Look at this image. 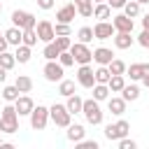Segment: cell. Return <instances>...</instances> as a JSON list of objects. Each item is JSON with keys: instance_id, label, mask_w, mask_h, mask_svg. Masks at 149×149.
<instances>
[{"instance_id": "obj_1", "label": "cell", "mask_w": 149, "mask_h": 149, "mask_svg": "<svg viewBox=\"0 0 149 149\" xmlns=\"http://www.w3.org/2000/svg\"><path fill=\"white\" fill-rule=\"evenodd\" d=\"M81 114L86 116V121H88L91 126H100V123H102V116H105V112L100 109V105H98V100H95V98H91V100H84Z\"/></svg>"}, {"instance_id": "obj_2", "label": "cell", "mask_w": 149, "mask_h": 149, "mask_svg": "<svg viewBox=\"0 0 149 149\" xmlns=\"http://www.w3.org/2000/svg\"><path fill=\"white\" fill-rule=\"evenodd\" d=\"M49 119H51L56 126H61V128H68V126L72 123L70 109H68L65 105H61V102H54V105L49 107Z\"/></svg>"}, {"instance_id": "obj_3", "label": "cell", "mask_w": 149, "mask_h": 149, "mask_svg": "<svg viewBox=\"0 0 149 149\" xmlns=\"http://www.w3.org/2000/svg\"><path fill=\"white\" fill-rule=\"evenodd\" d=\"M12 23H14L16 28L26 30V28H35V26H37V19H35V14H30V12L14 9V12H12Z\"/></svg>"}, {"instance_id": "obj_4", "label": "cell", "mask_w": 149, "mask_h": 149, "mask_svg": "<svg viewBox=\"0 0 149 149\" xmlns=\"http://www.w3.org/2000/svg\"><path fill=\"white\" fill-rule=\"evenodd\" d=\"M70 51H72V56H74V63H79V65H88V63L93 61V51H91L88 44H84V42H72Z\"/></svg>"}, {"instance_id": "obj_5", "label": "cell", "mask_w": 149, "mask_h": 149, "mask_svg": "<svg viewBox=\"0 0 149 149\" xmlns=\"http://www.w3.org/2000/svg\"><path fill=\"white\" fill-rule=\"evenodd\" d=\"M47 121H49V107L35 105L33 112H30V126H33L35 130H44V128H47Z\"/></svg>"}, {"instance_id": "obj_6", "label": "cell", "mask_w": 149, "mask_h": 149, "mask_svg": "<svg viewBox=\"0 0 149 149\" xmlns=\"http://www.w3.org/2000/svg\"><path fill=\"white\" fill-rule=\"evenodd\" d=\"M77 84L84 88H93L95 86V70L91 65H79L77 70Z\"/></svg>"}, {"instance_id": "obj_7", "label": "cell", "mask_w": 149, "mask_h": 149, "mask_svg": "<svg viewBox=\"0 0 149 149\" xmlns=\"http://www.w3.org/2000/svg\"><path fill=\"white\" fill-rule=\"evenodd\" d=\"M35 33H37V37H40L42 42H54V37H56L54 23H51V21H47V19L37 21V26H35Z\"/></svg>"}, {"instance_id": "obj_8", "label": "cell", "mask_w": 149, "mask_h": 149, "mask_svg": "<svg viewBox=\"0 0 149 149\" xmlns=\"http://www.w3.org/2000/svg\"><path fill=\"white\" fill-rule=\"evenodd\" d=\"M63 65L58 63V61H47V65H44V79L47 81H61L63 79Z\"/></svg>"}, {"instance_id": "obj_9", "label": "cell", "mask_w": 149, "mask_h": 149, "mask_svg": "<svg viewBox=\"0 0 149 149\" xmlns=\"http://www.w3.org/2000/svg\"><path fill=\"white\" fill-rule=\"evenodd\" d=\"M114 33H116V28H114V23H109V21H98V23L93 26L95 40H109V37H114Z\"/></svg>"}, {"instance_id": "obj_10", "label": "cell", "mask_w": 149, "mask_h": 149, "mask_svg": "<svg viewBox=\"0 0 149 149\" xmlns=\"http://www.w3.org/2000/svg\"><path fill=\"white\" fill-rule=\"evenodd\" d=\"M74 16H77V5L74 2H68L56 12V21H61V23H72Z\"/></svg>"}, {"instance_id": "obj_11", "label": "cell", "mask_w": 149, "mask_h": 149, "mask_svg": "<svg viewBox=\"0 0 149 149\" xmlns=\"http://www.w3.org/2000/svg\"><path fill=\"white\" fill-rule=\"evenodd\" d=\"M112 23H114V28H116V33H133V19L130 16H126V14H116V16H112Z\"/></svg>"}, {"instance_id": "obj_12", "label": "cell", "mask_w": 149, "mask_h": 149, "mask_svg": "<svg viewBox=\"0 0 149 149\" xmlns=\"http://www.w3.org/2000/svg\"><path fill=\"white\" fill-rule=\"evenodd\" d=\"M14 107H16L19 116H30V112H33L35 102H33V98H30V95H19V98H16V102H14Z\"/></svg>"}, {"instance_id": "obj_13", "label": "cell", "mask_w": 149, "mask_h": 149, "mask_svg": "<svg viewBox=\"0 0 149 149\" xmlns=\"http://www.w3.org/2000/svg\"><path fill=\"white\" fill-rule=\"evenodd\" d=\"M93 61H95L98 65H109V63L114 61V54H112V49H107V47H98V49H93Z\"/></svg>"}, {"instance_id": "obj_14", "label": "cell", "mask_w": 149, "mask_h": 149, "mask_svg": "<svg viewBox=\"0 0 149 149\" xmlns=\"http://www.w3.org/2000/svg\"><path fill=\"white\" fill-rule=\"evenodd\" d=\"M107 109H109L114 116H121V114L126 112V100H123L121 95H112V98H107Z\"/></svg>"}, {"instance_id": "obj_15", "label": "cell", "mask_w": 149, "mask_h": 149, "mask_svg": "<svg viewBox=\"0 0 149 149\" xmlns=\"http://www.w3.org/2000/svg\"><path fill=\"white\" fill-rule=\"evenodd\" d=\"M5 40L9 42V47H19V44H23V30L12 26V28L5 30Z\"/></svg>"}, {"instance_id": "obj_16", "label": "cell", "mask_w": 149, "mask_h": 149, "mask_svg": "<svg viewBox=\"0 0 149 149\" xmlns=\"http://www.w3.org/2000/svg\"><path fill=\"white\" fill-rule=\"evenodd\" d=\"M112 16V7L107 5V2H98L95 7H93V19H98V21H107Z\"/></svg>"}, {"instance_id": "obj_17", "label": "cell", "mask_w": 149, "mask_h": 149, "mask_svg": "<svg viewBox=\"0 0 149 149\" xmlns=\"http://www.w3.org/2000/svg\"><path fill=\"white\" fill-rule=\"evenodd\" d=\"M114 47L116 49H130L133 47V37H130V33H114Z\"/></svg>"}, {"instance_id": "obj_18", "label": "cell", "mask_w": 149, "mask_h": 149, "mask_svg": "<svg viewBox=\"0 0 149 149\" xmlns=\"http://www.w3.org/2000/svg\"><path fill=\"white\" fill-rule=\"evenodd\" d=\"M84 135H86V130H84L81 123H70L68 126V140L70 142H79V140H84Z\"/></svg>"}, {"instance_id": "obj_19", "label": "cell", "mask_w": 149, "mask_h": 149, "mask_svg": "<svg viewBox=\"0 0 149 149\" xmlns=\"http://www.w3.org/2000/svg\"><path fill=\"white\" fill-rule=\"evenodd\" d=\"M74 5H77V14L79 16H84V19H88V16H93V0H74Z\"/></svg>"}, {"instance_id": "obj_20", "label": "cell", "mask_w": 149, "mask_h": 149, "mask_svg": "<svg viewBox=\"0 0 149 149\" xmlns=\"http://www.w3.org/2000/svg\"><path fill=\"white\" fill-rule=\"evenodd\" d=\"M144 70H147V63H133L130 68H126V74H130L133 81H140L144 77Z\"/></svg>"}, {"instance_id": "obj_21", "label": "cell", "mask_w": 149, "mask_h": 149, "mask_svg": "<svg viewBox=\"0 0 149 149\" xmlns=\"http://www.w3.org/2000/svg\"><path fill=\"white\" fill-rule=\"evenodd\" d=\"M121 98H123L126 102L137 100V98H140V86H137V84H130V86L126 84V86H123V91H121Z\"/></svg>"}, {"instance_id": "obj_22", "label": "cell", "mask_w": 149, "mask_h": 149, "mask_svg": "<svg viewBox=\"0 0 149 149\" xmlns=\"http://www.w3.org/2000/svg\"><path fill=\"white\" fill-rule=\"evenodd\" d=\"M65 107L70 109V114H79V112H81V107H84V100H81L77 93H72V95H68Z\"/></svg>"}, {"instance_id": "obj_23", "label": "cell", "mask_w": 149, "mask_h": 149, "mask_svg": "<svg viewBox=\"0 0 149 149\" xmlns=\"http://www.w3.org/2000/svg\"><path fill=\"white\" fill-rule=\"evenodd\" d=\"M33 47H28V44H19L16 47V51H14V56H16V63H28L30 61V56H33V51H30Z\"/></svg>"}, {"instance_id": "obj_24", "label": "cell", "mask_w": 149, "mask_h": 149, "mask_svg": "<svg viewBox=\"0 0 149 149\" xmlns=\"http://www.w3.org/2000/svg\"><path fill=\"white\" fill-rule=\"evenodd\" d=\"M107 86H109V91H112V93H121V91H123V86H126L123 74H112V77H109V81H107Z\"/></svg>"}, {"instance_id": "obj_25", "label": "cell", "mask_w": 149, "mask_h": 149, "mask_svg": "<svg viewBox=\"0 0 149 149\" xmlns=\"http://www.w3.org/2000/svg\"><path fill=\"white\" fill-rule=\"evenodd\" d=\"M14 84H16V88H19L21 93H30V91H33V79H30L28 74H19Z\"/></svg>"}, {"instance_id": "obj_26", "label": "cell", "mask_w": 149, "mask_h": 149, "mask_svg": "<svg viewBox=\"0 0 149 149\" xmlns=\"http://www.w3.org/2000/svg\"><path fill=\"white\" fill-rule=\"evenodd\" d=\"M42 56H44L47 61H58V56H61V49L56 47V42H47V47H44Z\"/></svg>"}, {"instance_id": "obj_27", "label": "cell", "mask_w": 149, "mask_h": 149, "mask_svg": "<svg viewBox=\"0 0 149 149\" xmlns=\"http://www.w3.org/2000/svg\"><path fill=\"white\" fill-rule=\"evenodd\" d=\"M109 93H112V91H109V86H107V84H95V86H93V98H95L98 102L107 100V98H109Z\"/></svg>"}, {"instance_id": "obj_28", "label": "cell", "mask_w": 149, "mask_h": 149, "mask_svg": "<svg viewBox=\"0 0 149 149\" xmlns=\"http://www.w3.org/2000/svg\"><path fill=\"white\" fill-rule=\"evenodd\" d=\"M140 7H142V5H140L137 0H128V2L123 5V14L130 16V19H135V16H140Z\"/></svg>"}, {"instance_id": "obj_29", "label": "cell", "mask_w": 149, "mask_h": 149, "mask_svg": "<svg viewBox=\"0 0 149 149\" xmlns=\"http://www.w3.org/2000/svg\"><path fill=\"white\" fill-rule=\"evenodd\" d=\"M109 77H112V72H109L107 65H98L95 68V84H107Z\"/></svg>"}, {"instance_id": "obj_30", "label": "cell", "mask_w": 149, "mask_h": 149, "mask_svg": "<svg viewBox=\"0 0 149 149\" xmlns=\"http://www.w3.org/2000/svg\"><path fill=\"white\" fill-rule=\"evenodd\" d=\"M58 93L65 95V98L72 95V93H74V81H72V79H61V81H58Z\"/></svg>"}, {"instance_id": "obj_31", "label": "cell", "mask_w": 149, "mask_h": 149, "mask_svg": "<svg viewBox=\"0 0 149 149\" xmlns=\"http://www.w3.org/2000/svg\"><path fill=\"white\" fill-rule=\"evenodd\" d=\"M105 137H107V140H112V142H119L123 135H121V130H119V126H116V123H109V126H105Z\"/></svg>"}, {"instance_id": "obj_32", "label": "cell", "mask_w": 149, "mask_h": 149, "mask_svg": "<svg viewBox=\"0 0 149 149\" xmlns=\"http://www.w3.org/2000/svg\"><path fill=\"white\" fill-rule=\"evenodd\" d=\"M19 95H21V91L16 88V84H14V86H5V88H2V98H5L7 102H16V98H19Z\"/></svg>"}, {"instance_id": "obj_33", "label": "cell", "mask_w": 149, "mask_h": 149, "mask_svg": "<svg viewBox=\"0 0 149 149\" xmlns=\"http://www.w3.org/2000/svg\"><path fill=\"white\" fill-rule=\"evenodd\" d=\"M0 65H2L5 70H12V68L16 65V56L9 54V51H2V54H0Z\"/></svg>"}, {"instance_id": "obj_34", "label": "cell", "mask_w": 149, "mask_h": 149, "mask_svg": "<svg viewBox=\"0 0 149 149\" xmlns=\"http://www.w3.org/2000/svg\"><path fill=\"white\" fill-rule=\"evenodd\" d=\"M77 37H79V42H84V44H88L91 40H95V35H93V28H88V26H84V28H79V33H77Z\"/></svg>"}, {"instance_id": "obj_35", "label": "cell", "mask_w": 149, "mask_h": 149, "mask_svg": "<svg viewBox=\"0 0 149 149\" xmlns=\"http://www.w3.org/2000/svg\"><path fill=\"white\" fill-rule=\"evenodd\" d=\"M37 33H35V28H26L23 30V44H28V47H35L37 44Z\"/></svg>"}, {"instance_id": "obj_36", "label": "cell", "mask_w": 149, "mask_h": 149, "mask_svg": "<svg viewBox=\"0 0 149 149\" xmlns=\"http://www.w3.org/2000/svg\"><path fill=\"white\" fill-rule=\"evenodd\" d=\"M107 68H109V72H112V74H126V68H128V65H126L123 61L114 58V61H112V63H109Z\"/></svg>"}, {"instance_id": "obj_37", "label": "cell", "mask_w": 149, "mask_h": 149, "mask_svg": "<svg viewBox=\"0 0 149 149\" xmlns=\"http://www.w3.org/2000/svg\"><path fill=\"white\" fill-rule=\"evenodd\" d=\"M54 42H56V47H58L61 51H68V49L72 47V40H70L68 35H56V37H54Z\"/></svg>"}, {"instance_id": "obj_38", "label": "cell", "mask_w": 149, "mask_h": 149, "mask_svg": "<svg viewBox=\"0 0 149 149\" xmlns=\"http://www.w3.org/2000/svg\"><path fill=\"white\" fill-rule=\"evenodd\" d=\"M58 63L63 65V68H70V65H74V56H72V51L68 49V51H61V56H58Z\"/></svg>"}, {"instance_id": "obj_39", "label": "cell", "mask_w": 149, "mask_h": 149, "mask_svg": "<svg viewBox=\"0 0 149 149\" xmlns=\"http://www.w3.org/2000/svg\"><path fill=\"white\" fill-rule=\"evenodd\" d=\"M5 121V119H2ZM19 130V119H9V121H5V126H2V133H16Z\"/></svg>"}, {"instance_id": "obj_40", "label": "cell", "mask_w": 149, "mask_h": 149, "mask_svg": "<svg viewBox=\"0 0 149 149\" xmlns=\"http://www.w3.org/2000/svg\"><path fill=\"white\" fill-rule=\"evenodd\" d=\"M54 30H56V35H70V23H61V21H56Z\"/></svg>"}, {"instance_id": "obj_41", "label": "cell", "mask_w": 149, "mask_h": 149, "mask_svg": "<svg viewBox=\"0 0 149 149\" xmlns=\"http://www.w3.org/2000/svg\"><path fill=\"white\" fill-rule=\"evenodd\" d=\"M135 147H137V142L135 140H128V135L119 140V149H135Z\"/></svg>"}, {"instance_id": "obj_42", "label": "cell", "mask_w": 149, "mask_h": 149, "mask_svg": "<svg viewBox=\"0 0 149 149\" xmlns=\"http://www.w3.org/2000/svg\"><path fill=\"white\" fill-rule=\"evenodd\" d=\"M77 147H79V149H98V142H95V140H79Z\"/></svg>"}, {"instance_id": "obj_43", "label": "cell", "mask_w": 149, "mask_h": 149, "mask_svg": "<svg viewBox=\"0 0 149 149\" xmlns=\"http://www.w3.org/2000/svg\"><path fill=\"white\" fill-rule=\"evenodd\" d=\"M137 44H140V47H144V49H149V30H142V33H140Z\"/></svg>"}, {"instance_id": "obj_44", "label": "cell", "mask_w": 149, "mask_h": 149, "mask_svg": "<svg viewBox=\"0 0 149 149\" xmlns=\"http://www.w3.org/2000/svg\"><path fill=\"white\" fill-rule=\"evenodd\" d=\"M126 2H128V0H107V5H109L112 9H123Z\"/></svg>"}, {"instance_id": "obj_45", "label": "cell", "mask_w": 149, "mask_h": 149, "mask_svg": "<svg viewBox=\"0 0 149 149\" xmlns=\"http://www.w3.org/2000/svg\"><path fill=\"white\" fill-rule=\"evenodd\" d=\"M37 7L40 9H51L54 7V0H37Z\"/></svg>"}, {"instance_id": "obj_46", "label": "cell", "mask_w": 149, "mask_h": 149, "mask_svg": "<svg viewBox=\"0 0 149 149\" xmlns=\"http://www.w3.org/2000/svg\"><path fill=\"white\" fill-rule=\"evenodd\" d=\"M140 81H142V84H144V86L149 88V63H147V70H144V77H142Z\"/></svg>"}, {"instance_id": "obj_47", "label": "cell", "mask_w": 149, "mask_h": 149, "mask_svg": "<svg viewBox=\"0 0 149 149\" xmlns=\"http://www.w3.org/2000/svg\"><path fill=\"white\" fill-rule=\"evenodd\" d=\"M7 47H9V42H7V40H5V35H2V37H0V54H2V51H7Z\"/></svg>"}, {"instance_id": "obj_48", "label": "cell", "mask_w": 149, "mask_h": 149, "mask_svg": "<svg viewBox=\"0 0 149 149\" xmlns=\"http://www.w3.org/2000/svg\"><path fill=\"white\" fill-rule=\"evenodd\" d=\"M7 72H9V70H5V68L0 65V84H5V79H7Z\"/></svg>"}, {"instance_id": "obj_49", "label": "cell", "mask_w": 149, "mask_h": 149, "mask_svg": "<svg viewBox=\"0 0 149 149\" xmlns=\"http://www.w3.org/2000/svg\"><path fill=\"white\" fill-rule=\"evenodd\" d=\"M142 28H144V30H149V14H144V16H142Z\"/></svg>"}, {"instance_id": "obj_50", "label": "cell", "mask_w": 149, "mask_h": 149, "mask_svg": "<svg viewBox=\"0 0 149 149\" xmlns=\"http://www.w3.org/2000/svg\"><path fill=\"white\" fill-rule=\"evenodd\" d=\"M2 126H5V121H2V116H0V133H2Z\"/></svg>"}, {"instance_id": "obj_51", "label": "cell", "mask_w": 149, "mask_h": 149, "mask_svg": "<svg viewBox=\"0 0 149 149\" xmlns=\"http://www.w3.org/2000/svg\"><path fill=\"white\" fill-rule=\"evenodd\" d=\"M137 2H140V5H149V0H137Z\"/></svg>"}, {"instance_id": "obj_52", "label": "cell", "mask_w": 149, "mask_h": 149, "mask_svg": "<svg viewBox=\"0 0 149 149\" xmlns=\"http://www.w3.org/2000/svg\"><path fill=\"white\" fill-rule=\"evenodd\" d=\"M98 2H107V0H93V5H98Z\"/></svg>"}, {"instance_id": "obj_53", "label": "cell", "mask_w": 149, "mask_h": 149, "mask_svg": "<svg viewBox=\"0 0 149 149\" xmlns=\"http://www.w3.org/2000/svg\"><path fill=\"white\" fill-rule=\"evenodd\" d=\"M0 147H2V137H0Z\"/></svg>"}, {"instance_id": "obj_54", "label": "cell", "mask_w": 149, "mask_h": 149, "mask_svg": "<svg viewBox=\"0 0 149 149\" xmlns=\"http://www.w3.org/2000/svg\"><path fill=\"white\" fill-rule=\"evenodd\" d=\"M0 12H2V2H0Z\"/></svg>"}, {"instance_id": "obj_55", "label": "cell", "mask_w": 149, "mask_h": 149, "mask_svg": "<svg viewBox=\"0 0 149 149\" xmlns=\"http://www.w3.org/2000/svg\"><path fill=\"white\" fill-rule=\"evenodd\" d=\"M2 35H5V33H0V37H2Z\"/></svg>"}]
</instances>
